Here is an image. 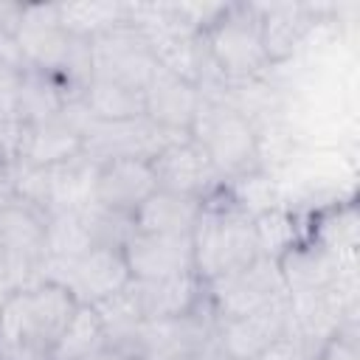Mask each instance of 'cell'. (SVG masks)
I'll return each instance as SVG.
<instances>
[{"instance_id": "obj_1", "label": "cell", "mask_w": 360, "mask_h": 360, "mask_svg": "<svg viewBox=\"0 0 360 360\" xmlns=\"http://www.w3.org/2000/svg\"><path fill=\"white\" fill-rule=\"evenodd\" d=\"M76 298L59 284H37L11 292L0 312V352L8 360H42L70 321Z\"/></svg>"}, {"instance_id": "obj_2", "label": "cell", "mask_w": 360, "mask_h": 360, "mask_svg": "<svg viewBox=\"0 0 360 360\" xmlns=\"http://www.w3.org/2000/svg\"><path fill=\"white\" fill-rule=\"evenodd\" d=\"M191 242L194 273L202 284L242 270L253 259H259L253 217L236 208L233 202L214 205L211 200H205V208L191 231Z\"/></svg>"}, {"instance_id": "obj_3", "label": "cell", "mask_w": 360, "mask_h": 360, "mask_svg": "<svg viewBox=\"0 0 360 360\" xmlns=\"http://www.w3.org/2000/svg\"><path fill=\"white\" fill-rule=\"evenodd\" d=\"M188 135L208 155V160L214 163L222 180H233L262 169L256 127L239 110H233L219 98H211V96L200 98Z\"/></svg>"}, {"instance_id": "obj_4", "label": "cell", "mask_w": 360, "mask_h": 360, "mask_svg": "<svg viewBox=\"0 0 360 360\" xmlns=\"http://www.w3.org/2000/svg\"><path fill=\"white\" fill-rule=\"evenodd\" d=\"M202 42L222 79H259L270 68L256 3H228L222 17L202 31Z\"/></svg>"}, {"instance_id": "obj_5", "label": "cell", "mask_w": 360, "mask_h": 360, "mask_svg": "<svg viewBox=\"0 0 360 360\" xmlns=\"http://www.w3.org/2000/svg\"><path fill=\"white\" fill-rule=\"evenodd\" d=\"M205 298H208L217 321H222V318H239V315L262 309L273 301L290 298V290H287L281 264L276 259L259 256L248 267L208 281Z\"/></svg>"}, {"instance_id": "obj_6", "label": "cell", "mask_w": 360, "mask_h": 360, "mask_svg": "<svg viewBox=\"0 0 360 360\" xmlns=\"http://www.w3.org/2000/svg\"><path fill=\"white\" fill-rule=\"evenodd\" d=\"M42 281L65 287L76 304H98L101 298L124 290L132 276L121 248L96 245L73 262H42Z\"/></svg>"}, {"instance_id": "obj_7", "label": "cell", "mask_w": 360, "mask_h": 360, "mask_svg": "<svg viewBox=\"0 0 360 360\" xmlns=\"http://www.w3.org/2000/svg\"><path fill=\"white\" fill-rule=\"evenodd\" d=\"M188 138V132H172L152 124L146 115L127 118V121H98L90 118L82 132V155L93 163L115 160V158H141L152 160L169 143Z\"/></svg>"}, {"instance_id": "obj_8", "label": "cell", "mask_w": 360, "mask_h": 360, "mask_svg": "<svg viewBox=\"0 0 360 360\" xmlns=\"http://www.w3.org/2000/svg\"><path fill=\"white\" fill-rule=\"evenodd\" d=\"M155 68L158 62L146 39L129 22L90 39V79H107L143 90Z\"/></svg>"}, {"instance_id": "obj_9", "label": "cell", "mask_w": 360, "mask_h": 360, "mask_svg": "<svg viewBox=\"0 0 360 360\" xmlns=\"http://www.w3.org/2000/svg\"><path fill=\"white\" fill-rule=\"evenodd\" d=\"M149 163H152L155 183L160 191L211 200L222 186L219 172L214 169L208 155L191 141V135L177 141V143H169Z\"/></svg>"}, {"instance_id": "obj_10", "label": "cell", "mask_w": 360, "mask_h": 360, "mask_svg": "<svg viewBox=\"0 0 360 360\" xmlns=\"http://www.w3.org/2000/svg\"><path fill=\"white\" fill-rule=\"evenodd\" d=\"M290 335V298L273 301L239 318L217 321V343L225 360H253L278 338Z\"/></svg>"}, {"instance_id": "obj_11", "label": "cell", "mask_w": 360, "mask_h": 360, "mask_svg": "<svg viewBox=\"0 0 360 360\" xmlns=\"http://www.w3.org/2000/svg\"><path fill=\"white\" fill-rule=\"evenodd\" d=\"M129 276L135 281L166 278L180 273H194V242L191 233H132L121 248Z\"/></svg>"}, {"instance_id": "obj_12", "label": "cell", "mask_w": 360, "mask_h": 360, "mask_svg": "<svg viewBox=\"0 0 360 360\" xmlns=\"http://www.w3.org/2000/svg\"><path fill=\"white\" fill-rule=\"evenodd\" d=\"M158 191L155 172L149 160L141 158H115L96 166L93 177V202L115 211V214H135V208Z\"/></svg>"}, {"instance_id": "obj_13", "label": "cell", "mask_w": 360, "mask_h": 360, "mask_svg": "<svg viewBox=\"0 0 360 360\" xmlns=\"http://www.w3.org/2000/svg\"><path fill=\"white\" fill-rule=\"evenodd\" d=\"M200 87L169 73L166 68H155L143 87V115L172 132H188L200 107Z\"/></svg>"}, {"instance_id": "obj_14", "label": "cell", "mask_w": 360, "mask_h": 360, "mask_svg": "<svg viewBox=\"0 0 360 360\" xmlns=\"http://www.w3.org/2000/svg\"><path fill=\"white\" fill-rule=\"evenodd\" d=\"M262 17V45L270 65L290 59L318 28V6L309 3H256Z\"/></svg>"}, {"instance_id": "obj_15", "label": "cell", "mask_w": 360, "mask_h": 360, "mask_svg": "<svg viewBox=\"0 0 360 360\" xmlns=\"http://www.w3.org/2000/svg\"><path fill=\"white\" fill-rule=\"evenodd\" d=\"M82 155V132L73 127V121L59 112L56 118L39 121V124H22L17 138V155L14 160L25 166H56L70 158Z\"/></svg>"}, {"instance_id": "obj_16", "label": "cell", "mask_w": 360, "mask_h": 360, "mask_svg": "<svg viewBox=\"0 0 360 360\" xmlns=\"http://www.w3.org/2000/svg\"><path fill=\"white\" fill-rule=\"evenodd\" d=\"M132 287H135L143 321L188 315V312L200 309V304L205 298V284L197 278V273H180V276L149 278V281L132 278Z\"/></svg>"}, {"instance_id": "obj_17", "label": "cell", "mask_w": 360, "mask_h": 360, "mask_svg": "<svg viewBox=\"0 0 360 360\" xmlns=\"http://www.w3.org/2000/svg\"><path fill=\"white\" fill-rule=\"evenodd\" d=\"M205 208V200L183 197L172 191H152L132 214V225L138 233H191L200 214Z\"/></svg>"}, {"instance_id": "obj_18", "label": "cell", "mask_w": 360, "mask_h": 360, "mask_svg": "<svg viewBox=\"0 0 360 360\" xmlns=\"http://www.w3.org/2000/svg\"><path fill=\"white\" fill-rule=\"evenodd\" d=\"M70 98L73 96L62 79L37 73V70H25L11 96V112L20 124H39V121L56 118Z\"/></svg>"}, {"instance_id": "obj_19", "label": "cell", "mask_w": 360, "mask_h": 360, "mask_svg": "<svg viewBox=\"0 0 360 360\" xmlns=\"http://www.w3.org/2000/svg\"><path fill=\"white\" fill-rule=\"evenodd\" d=\"M107 346V335L101 329V321L90 304H79L53 340L48 360H90Z\"/></svg>"}, {"instance_id": "obj_20", "label": "cell", "mask_w": 360, "mask_h": 360, "mask_svg": "<svg viewBox=\"0 0 360 360\" xmlns=\"http://www.w3.org/2000/svg\"><path fill=\"white\" fill-rule=\"evenodd\" d=\"M82 104L90 110L93 118L98 121H127L143 115V90L107 82V79H90L82 93Z\"/></svg>"}, {"instance_id": "obj_21", "label": "cell", "mask_w": 360, "mask_h": 360, "mask_svg": "<svg viewBox=\"0 0 360 360\" xmlns=\"http://www.w3.org/2000/svg\"><path fill=\"white\" fill-rule=\"evenodd\" d=\"M56 17L65 34L90 42L93 37L127 22V3H56Z\"/></svg>"}, {"instance_id": "obj_22", "label": "cell", "mask_w": 360, "mask_h": 360, "mask_svg": "<svg viewBox=\"0 0 360 360\" xmlns=\"http://www.w3.org/2000/svg\"><path fill=\"white\" fill-rule=\"evenodd\" d=\"M93 245V236L79 211L53 214L45 222V259L42 262H73L84 256Z\"/></svg>"}, {"instance_id": "obj_23", "label": "cell", "mask_w": 360, "mask_h": 360, "mask_svg": "<svg viewBox=\"0 0 360 360\" xmlns=\"http://www.w3.org/2000/svg\"><path fill=\"white\" fill-rule=\"evenodd\" d=\"M93 309H96V315L101 321V329L107 335V346H124L143 321L132 281L124 290H118V292L101 298L98 304H93Z\"/></svg>"}, {"instance_id": "obj_24", "label": "cell", "mask_w": 360, "mask_h": 360, "mask_svg": "<svg viewBox=\"0 0 360 360\" xmlns=\"http://www.w3.org/2000/svg\"><path fill=\"white\" fill-rule=\"evenodd\" d=\"M253 228H256L259 256H267V259L278 262L284 253H290L298 245L295 219L284 208H270V211L253 217Z\"/></svg>"}, {"instance_id": "obj_25", "label": "cell", "mask_w": 360, "mask_h": 360, "mask_svg": "<svg viewBox=\"0 0 360 360\" xmlns=\"http://www.w3.org/2000/svg\"><path fill=\"white\" fill-rule=\"evenodd\" d=\"M231 202L236 208H242L245 214L250 217H259L270 208H278V191H276V183L270 180V174H264L262 169L256 172H248L242 177H233L231 180Z\"/></svg>"}, {"instance_id": "obj_26", "label": "cell", "mask_w": 360, "mask_h": 360, "mask_svg": "<svg viewBox=\"0 0 360 360\" xmlns=\"http://www.w3.org/2000/svg\"><path fill=\"white\" fill-rule=\"evenodd\" d=\"M354 323H343L318 352L315 360H360L357 354V338H354Z\"/></svg>"}, {"instance_id": "obj_27", "label": "cell", "mask_w": 360, "mask_h": 360, "mask_svg": "<svg viewBox=\"0 0 360 360\" xmlns=\"http://www.w3.org/2000/svg\"><path fill=\"white\" fill-rule=\"evenodd\" d=\"M20 121H14L8 112H0V172L8 169V163L17 155V138H20Z\"/></svg>"}, {"instance_id": "obj_28", "label": "cell", "mask_w": 360, "mask_h": 360, "mask_svg": "<svg viewBox=\"0 0 360 360\" xmlns=\"http://www.w3.org/2000/svg\"><path fill=\"white\" fill-rule=\"evenodd\" d=\"M253 360H309L307 352L301 349V343L295 338H278L276 343H270L264 352H259Z\"/></svg>"}, {"instance_id": "obj_29", "label": "cell", "mask_w": 360, "mask_h": 360, "mask_svg": "<svg viewBox=\"0 0 360 360\" xmlns=\"http://www.w3.org/2000/svg\"><path fill=\"white\" fill-rule=\"evenodd\" d=\"M22 14V3H0V37H14Z\"/></svg>"}, {"instance_id": "obj_30", "label": "cell", "mask_w": 360, "mask_h": 360, "mask_svg": "<svg viewBox=\"0 0 360 360\" xmlns=\"http://www.w3.org/2000/svg\"><path fill=\"white\" fill-rule=\"evenodd\" d=\"M11 292H14V290H11V284L6 281V276H3V270H0V312H3L6 301L11 298Z\"/></svg>"}, {"instance_id": "obj_31", "label": "cell", "mask_w": 360, "mask_h": 360, "mask_svg": "<svg viewBox=\"0 0 360 360\" xmlns=\"http://www.w3.org/2000/svg\"><path fill=\"white\" fill-rule=\"evenodd\" d=\"M158 360H194V357H158Z\"/></svg>"}]
</instances>
